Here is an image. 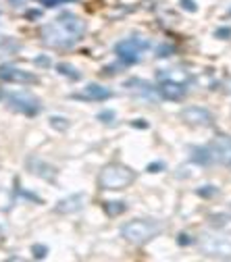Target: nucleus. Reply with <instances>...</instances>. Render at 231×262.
Returning a JSON list of instances; mask_svg holds the SVG:
<instances>
[{
    "label": "nucleus",
    "mask_w": 231,
    "mask_h": 262,
    "mask_svg": "<svg viewBox=\"0 0 231 262\" xmlns=\"http://www.w3.org/2000/svg\"><path fill=\"white\" fill-rule=\"evenodd\" d=\"M25 17H27V19H40V17H42V11H27Z\"/></svg>",
    "instance_id": "obj_29"
},
{
    "label": "nucleus",
    "mask_w": 231,
    "mask_h": 262,
    "mask_svg": "<svg viewBox=\"0 0 231 262\" xmlns=\"http://www.w3.org/2000/svg\"><path fill=\"white\" fill-rule=\"evenodd\" d=\"M0 81H9V83H21V85H31L38 83L40 79L29 71H23L19 67H11V65H0Z\"/></svg>",
    "instance_id": "obj_8"
},
{
    "label": "nucleus",
    "mask_w": 231,
    "mask_h": 262,
    "mask_svg": "<svg viewBox=\"0 0 231 262\" xmlns=\"http://www.w3.org/2000/svg\"><path fill=\"white\" fill-rule=\"evenodd\" d=\"M229 215H231V204H229Z\"/></svg>",
    "instance_id": "obj_35"
},
{
    "label": "nucleus",
    "mask_w": 231,
    "mask_h": 262,
    "mask_svg": "<svg viewBox=\"0 0 231 262\" xmlns=\"http://www.w3.org/2000/svg\"><path fill=\"white\" fill-rule=\"evenodd\" d=\"M131 127H140V129H146L148 127V123H144L142 119H137V121H131Z\"/></svg>",
    "instance_id": "obj_30"
},
{
    "label": "nucleus",
    "mask_w": 231,
    "mask_h": 262,
    "mask_svg": "<svg viewBox=\"0 0 231 262\" xmlns=\"http://www.w3.org/2000/svg\"><path fill=\"white\" fill-rule=\"evenodd\" d=\"M177 243H179V246H190L192 237H190L188 233H179V237H177Z\"/></svg>",
    "instance_id": "obj_28"
},
{
    "label": "nucleus",
    "mask_w": 231,
    "mask_h": 262,
    "mask_svg": "<svg viewBox=\"0 0 231 262\" xmlns=\"http://www.w3.org/2000/svg\"><path fill=\"white\" fill-rule=\"evenodd\" d=\"M27 169L38 175V177L46 179V181H57V169L50 167L48 163H44L42 159H38V156H29L27 159Z\"/></svg>",
    "instance_id": "obj_12"
},
{
    "label": "nucleus",
    "mask_w": 231,
    "mask_h": 262,
    "mask_svg": "<svg viewBox=\"0 0 231 262\" xmlns=\"http://www.w3.org/2000/svg\"><path fill=\"white\" fill-rule=\"evenodd\" d=\"M181 119L183 123L192 125V127H208L212 125V115L210 111L202 109V107H188L181 111Z\"/></svg>",
    "instance_id": "obj_9"
},
{
    "label": "nucleus",
    "mask_w": 231,
    "mask_h": 262,
    "mask_svg": "<svg viewBox=\"0 0 231 262\" xmlns=\"http://www.w3.org/2000/svg\"><path fill=\"white\" fill-rule=\"evenodd\" d=\"M217 191H219V189H217L215 185H204V187H200V189L196 191V194H198L200 198H210V196H215Z\"/></svg>",
    "instance_id": "obj_21"
},
{
    "label": "nucleus",
    "mask_w": 231,
    "mask_h": 262,
    "mask_svg": "<svg viewBox=\"0 0 231 262\" xmlns=\"http://www.w3.org/2000/svg\"><path fill=\"white\" fill-rule=\"evenodd\" d=\"M173 52H175V48H173L171 44H161V46L156 48V57H158V59H167V57L173 55Z\"/></svg>",
    "instance_id": "obj_20"
},
{
    "label": "nucleus",
    "mask_w": 231,
    "mask_h": 262,
    "mask_svg": "<svg viewBox=\"0 0 231 262\" xmlns=\"http://www.w3.org/2000/svg\"><path fill=\"white\" fill-rule=\"evenodd\" d=\"M50 127L57 131H67L69 129V121L65 117H50Z\"/></svg>",
    "instance_id": "obj_18"
},
{
    "label": "nucleus",
    "mask_w": 231,
    "mask_h": 262,
    "mask_svg": "<svg viewBox=\"0 0 231 262\" xmlns=\"http://www.w3.org/2000/svg\"><path fill=\"white\" fill-rule=\"evenodd\" d=\"M146 171H148V173H161V171H165V165H163V163H150V165L146 167Z\"/></svg>",
    "instance_id": "obj_27"
},
{
    "label": "nucleus",
    "mask_w": 231,
    "mask_h": 262,
    "mask_svg": "<svg viewBox=\"0 0 231 262\" xmlns=\"http://www.w3.org/2000/svg\"><path fill=\"white\" fill-rule=\"evenodd\" d=\"M227 17H231V9H229V13H227Z\"/></svg>",
    "instance_id": "obj_33"
},
{
    "label": "nucleus",
    "mask_w": 231,
    "mask_h": 262,
    "mask_svg": "<svg viewBox=\"0 0 231 262\" xmlns=\"http://www.w3.org/2000/svg\"><path fill=\"white\" fill-rule=\"evenodd\" d=\"M57 71L61 73V75H65V77H71V79H79L81 75L75 71L71 65H65V63H61V65H57Z\"/></svg>",
    "instance_id": "obj_17"
},
{
    "label": "nucleus",
    "mask_w": 231,
    "mask_h": 262,
    "mask_svg": "<svg viewBox=\"0 0 231 262\" xmlns=\"http://www.w3.org/2000/svg\"><path fill=\"white\" fill-rule=\"evenodd\" d=\"M31 254H33V258L44 260V258H46V254H48V248H46V246H42V243H33V246H31Z\"/></svg>",
    "instance_id": "obj_19"
},
{
    "label": "nucleus",
    "mask_w": 231,
    "mask_h": 262,
    "mask_svg": "<svg viewBox=\"0 0 231 262\" xmlns=\"http://www.w3.org/2000/svg\"><path fill=\"white\" fill-rule=\"evenodd\" d=\"M19 48H21V44L17 42L15 38H11V36H0V59L17 55V52H19Z\"/></svg>",
    "instance_id": "obj_14"
},
{
    "label": "nucleus",
    "mask_w": 231,
    "mask_h": 262,
    "mask_svg": "<svg viewBox=\"0 0 231 262\" xmlns=\"http://www.w3.org/2000/svg\"><path fill=\"white\" fill-rule=\"evenodd\" d=\"M42 42L52 48H71L75 46L85 33V23L73 13H61L52 23L42 27Z\"/></svg>",
    "instance_id": "obj_1"
},
{
    "label": "nucleus",
    "mask_w": 231,
    "mask_h": 262,
    "mask_svg": "<svg viewBox=\"0 0 231 262\" xmlns=\"http://www.w3.org/2000/svg\"><path fill=\"white\" fill-rule=\"evenodd\" d=\"M102 208H104V213L109 215V217H119V215H123L127 211V204L125 202H104L102 204Z\"/></svg>",
    "instance_id": "obj_16"
},
{
    "label": "nucleus",
    "mask_w": 231,
    "mask_h": 262,
    "mask_svg": "<svg viewBox=\"0 0 231 262\" xmlns=\"http://www.w3.org/2000/svg\"><path fill=\"white\" fill-rule=\"evenodd\" d=\"M7 102H9V109L15 113H21L27 117H35L42 111V104L38 98H33L31 94H23V92H13L7 94Z\"/></svg>",
    "instance_id": "obj_5"
},
{
    "label": "nucleus",
    "mask_w": 231,
    "mask_h": 262,
    "mask_svg": "<svg viewBox=\"0 0 231 262\" xmlns=\"http://www.w3.org/2000/svg\"><path fill=\"white\" fill-rule=\"evenodd\" d=\"M3 96H5V94H3V90H0V98H3Z\"/></svg>",
    "instance_id": "obj_34"
},
{
    "label": "nucleus",
    "mask_w": 231,
    "mask_h": 262,
    "mask_svg": "<svg viewBox=\"0 0 231 262\" xmlns=\"http://www.w3.org/2000/svg\"><path fill=\"white\" fill-rule=\"evenodd\" d=\"M33 63H35V65H46V67H50V59H46V57H38Z\"/></svg>",
    "instance_id": "obj_31"
},
{
    "label": "nucleus",
    "mask_w": 231,
    "mask_h": 262,
    "mask_svg": "<svg viewBox=\"0 0 231 262\" xmlns=\"http://www.w3.org/2000/svg\"><path fill=\"white\" fill-rule=\"evenodd\" d=\"M85 198L81 194H73V196H69V198H63L61 202H57L55 206V211L59 215H73L77 211H81V206H83Z\"/></svg>",
    "instance_id": "obj_13"
},
{
    "label": "nucleus",
    "mask_w": 231,
    "mask_h": 262,
    "mask_svg": "<svg viewBox=\"0 0 231 262\" xmlns=\"http://www.w3.org/2000/svg\"><path fill=\"white\" fill-rule=\"evenodd\" d=\"M113 119H115V113H113V111H104V113H98V121H102V123H111Z\"/></svg>",
    "instance_id": "obj_25"
},
{
    "label": "nucleus",
    "mask_w": 231,
    "mask_h": 262,
    "mask_svg": "<svg viewBox=\"0 0 231 262\" xmlns=\"http://www.w3.org/2000/svg\"><path fill=\"white\" fill-rule=\"evenodd\" d=\"M38 3H42V5L48 7V9H52V7H59V5H63V3H75V0H38Z\"/></svg>",
    "instance_id": "obj_24"
},
{
    "label": "nucleus",
    "mask_w": 231,
    "mask_h": 262,
    "mask_svg": "<svg viewBox=\"0 0 231 262\" xmlns=\"http://www.w3.org/2000/svg\"><path fill=\"white\" fill-rule=\"evenodd\" d=\"M11 3H13V5H17V3H21V0H11Z\"/></svg>",
    "instance_id": "obj_32"
},
{
    "label": "nucleus",
    "mask_w": 231,
    "mask_h": 262,
    "mask_svg": "<svg viewBox=\"0 0 231 262\" xmlns=\"http://www.w3.org/2000/svg\"><path fill=\"white\" fill-rule=\"evenodd\" d=\"M150 48V42L146 40H140V38H129V40H123L115 46L117 57L125 63V65H133L140 61V52Z\"/></svg>",
    "instance_id": "obj_6"
},
{
    "label": "nucleus",
    "mask_w": 231,
    "mask_h": 262,
    "mask_svg": "<svg viewBox=\"0 0 231 262\" xmlns=\"http://www.w3.org/2000/svg\"><path fill=\"white\" fill-rule=\"evenodd\" d=\"M181 7H183L188 13H196V11H198V7H196V3H194V0H181Z\"/></svg>",
    "instance_id": "obj_26"
},
{
    "label": "nucleus",
    "mask_w": 231,
    "mask_h": 262,
    "mask_svg": "<svg viewBox=\"0 0 231 262\" xmlns=\"http://www.w3.org/2000/svg\"><path fill=\"white\" fill-rule=\"evenodd\" d=\"M158 231H161V225H158L156 221L135 219V221H129V223L123 225L121 235L129 243H133V246H144L146 241H150L152 237L158 235Z\"/></svg>",
    "instance_id": "obj_3"
},
{
    "label": "nucleus",
    "mask_w": 231,
    "mask_h": 262,
    "mask_svg": "<svg viewBox=\"0 0 231 262\" xmlns=\"http://www.w3.org/2000/svg\"><path fill=\"white\" fill-rule=\"evenodd\" d=\"M200 250L210 258H231V233L208 231L198 237Z\"/></svg>",
    "instance_id": "obj_4"
},
{
    "label": "nucleus",
    "mask_w": 231,
    "mask_h": 262,
    "mask_svg": "<svg viewBox=\"0 0 231 262\" xmlns=\"http://www.w3.org/2000/svg\"><path fill=\"white\" fill-rule=\"evenodd\" d=\"M215 38H219V40H229V38H231V27H219V29L215 31Z\"/></svg>",
    "instance_id": "obj_23"
},
{
    "label": "nucleus",
    "mask_w": 231,
    "mask_h": 262,
    "mask_svg": "<svg viewBox=\"0 0 231 262\" xmlns=\"http://www.w3.org/2000/svg\"><path fill=\"white\" fill-rule=\"evenodd\" d=\"M156 92L161 98L165 100H173V102H179L183 100V96L188 94V87L183 81H177V79H158V87H156Z\"/></svg>",
    "instance_id": "obj_7"
},
{
    "label": "nucleus",
    "mask_w": 231,
    "mask_h": 262,
    "mask_svg": "<svg viewBox=\"0 0 231 262\" xmlns=\"http://www.w3.org/2000/svg\"><path fill=\"white\" fill-rule=\"evenodd\" d=\"M210 223L221 229V227H225V225H227V217H225V215H212V217H210Z\"/></svg>",
    "instance_id": "obj_22"
},
{
    "label": "nucleus",
    "mask_w": 231,
    "mask_h": 262,
    "mask_svg": "<svg viewBox=\"0 0 231 262\" xmlns=\"http://www.w3.org/2000/svg\"><path fill=\"white\" fill-rule=\"evenodd\" d=\"M210 150H212V156H215V161L219 165L231 167V137L229 135H217L212 139Z\"/></svg>",
    "instance_id": "obj_10"
},
{
    "label": "nucleus",
    "mask_w": 231,
    "mask_h": 262,
    "mask_svg": "<svg viewBox=\"0 0 231 262\" xmlns=\"http://www.w3.org/2000/svg\"><path fill=\"white\" fill-rule=\"evenodd\" d=\"M192 161L196 163V165H212L215 163V156H212V150L210 148H194L192 150Z\"/></svg>",
    "instance_id": "obj_15"
},
{
    "label": "nucleus",
    "mask_w": 231,
    "mask_h": 262,
    "mask_svg": "<svg viewBox=\"0 0 231 262\" xmlns=\"http://www.w3.org/2000/svg\"><path fill=\"white\" fill-rule=\"evenodd\" d=\"M131 181H133V171L121 163L106 165L98 175V185L102 189H109V191L125 189L127 185H131Z\"/></svg>",
    "instance_id": "obj_2"
},
{
    "label": "nucleus",
    "mask_w": 231,
    "mask_h": 262,
    "mask_svg": "<svg viewBox=\"0 0 231 262\" xmlns=\"http://www.w3.org/2000/svg\"><path fill=\"white\" fill-rule=\"evenodd\" d=\"M111 96H113V92L109 90V87H104L100 83H90V85H85L79 94H75L73 98H77V100H90V102H102V100H109Z\"/></svg>",
    "instance_id": "obj_11"
}]
</instances>
